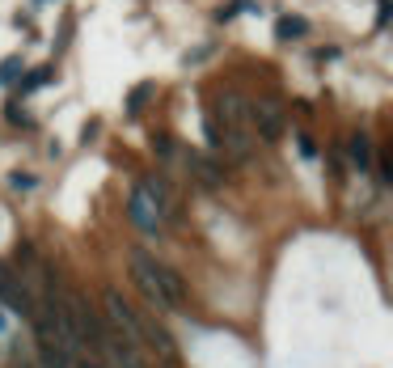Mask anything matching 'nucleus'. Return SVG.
I'll list each match as a JSON object with an SVG mask.
<instances>
[{"instance_id":"nucleus-1","label":"nucleus","mask_w":393,"mask_h":368,"mask_svg":"<svg viewBox=\"0 0 393 368\" xmlns=\"http://www.w3.org/2000/svg\"><path fill=\"white\" fill-rule=\"evenodd\" d=\"M131 280L140 284V292L149 297V305H157V309H186V284H182V275L174 271V267H165V262H157L149 250H136L131 254Z\"/></svg>"},{"instance_id":"nucleus-2","label":"nucleus","mask_w":393,"mask_h":368,"mask_svg":"<svg viewBox=\"0 0 393 368\" xmlns=\"http://www.w3.org/2000/svg\"><path fill=\"white\" fill-rule=\"evenodd\" d=\"M102 305H106V317H110L114 343H127V347H136V343H140V313L131 309V301L123 297V292L106 288V292H102Z\"/></svg>"},{"instance_id":"nucleus-3","label":"nucleus","mask_w":393,"mask_h":368,"mask_svg":"<svg viewBox=\"0 0 393 368\" xmlns=\"http://www.w3.org/2000/svg\"><path fill=\"white\" fill-rule=\"evenodd\" d=\"M245 119H250V132L266 144H275L283 140V127H288V119L283 110L271 102V97H258V102H245Z\"/></svg>"},{"instance_id":"nucleus-4","label":"nucleus","mask_w":393,"mask_h":368,"mask_svg":"<svg viewBox=\"0 0 393 368\" xmlns=\"http://www.w3.org/2000/svg\"><path fill=\"white\" fill-rule=\"evenodd\" d=\"M127 216H131V225H136L140 233H149V237H157V233H161V225H165V216L157 212V204L149 199V191H144V186H136V191H131V199H127Z\"/></svg>"},{"instance_id":"nucleus-5","label":"nucleus","mask_w":393,"mask_h":368,"mask_svg":"<svg viewBox=\"0 0 393 368\" xmlns=\"http://www.w3.org/2000/svg\"><path fill=\"white\" fill-rule=\"evenodd\" d=\"M182 161H186V169H190V178L199 182L203 191L225 186V165H220L216 157H207V153H199V149H186V153H182Z\"/></svg>"},{"instance_id":"nucleus-6","label":"nucleus","mask_w":393,"mask_h":368,"mask_svg":"<svg viewBox=\"0 0 393 368\" xmlns=\"http://www.w3.org/2000/svg\"><path fill=\"white\" fill-rule=\"evenodd\" d=\"M140 339L157 352V360H161L165 368H178V343H174V334H169L161 322H149V317H140Z\"/></svg>"},{"instance_id":"nucleus-7","label":"nucleus","mask_w":393,"mask_h":368,"mask_svg":"<svg viewBox=\"0 0 393 368\" xmlns=\"http://www.w3.org/2000/svg\"><path fill=\"white\" fill-rule=\"evenodd\" d=\"M140 186H144V191H149V199L157 204V212H161L165 220H169V216H174V212H178V199H174V186H169L165 178H157V174H153V178H144Z\"/></svg>"},{"instance_id":"nucleus-8","label":"nucleus","mask_w":393,"mask_h":368,"mask_svg":"<svg viewBox=\"0 0 393 368\" xmlns=\"http://www.w3.org/2000/svg\"><path fill=\"white\" fill-rule=\"evenodd\" d=\"M305 34H309V21H305V17H296V13H288V17H279V21H275V38H283V42L305 38Z\"/></svg>"},{"instance_id":"nucleus-9","label":"nucleus","mask_w":393,"mask_h":368,"mask_svg":"<svg viewBox=\"0 0 393 368\" xmlns=\"http://www.w3.org/2000/svg\"><path fill=\"white\" fill-rule=\"evenodd\" d=\"M351 165L359 169V174H364L368 165H372V140H368L364 132H355V136H351Z\"/></svg>"},{"instance_id":"nucleus-10","label":"nucleus","mask_w":393,"mask_h":368,"mask_svg":"<svg viewBox=\"0 0 393 368\" xmlns=\"http://www.w3.org/2000/svg\"><path fill=\"white\" fill-rule=\"evenodd\" d=\"M153 89H157L153 81L136 85V89H131V97H127V114H140V110H144V102H149V97H153Z\"/></svg>"},{"instance_id":"nucleus-11","label":"nucleus","mask_w":393,"mask_h":368,"mask_svg":"<svg viewBox=\"0 0 393 368\" xmlns=\"http://www.w3.org/2000/svg\"><path fill=\"white\" fill-rule=\"evenodd\" d=\"M51 77H55V72H51V68H34V72H30V77H26V81H21V93H34L38 85H47V81H51Z\"/></svg>"},{"instance_id":"nucleus-12","label":"nucleus","mask_w":393,"mask_h":368,"mask_svg":"<svg viewBox=\"0 0 393 368\" xmlns=\"http://www.w3.org/2000/svg\"><path fill=\"white\" fill-rule=\"evenodd\" d=\"M17 77H21V60H17V56H9L5 64H0V85H13Z\"/></svg>"},{"instance_id":"nucleus-13","label":"nucleus","mask_w":393,"mask_h":368,"mask_svg":"<svg viewBox=\"0 0 393 368\" xmlns=\"http://www.w3.org/2000/svg\"><path fill=\"white\" fill-rule=\"evenodd\" d=\"M72 368H106L97 356H89V352H81V356H72Z\"/></svg>"},{"instance_id":"nucleus-14","label":"nucleus","mask_w":393,"mask_h":368,"mask_svg":"<svg viewBox=\"0 0 393 368\" xmlns=\"http://www.w3.org/2000/svg\"><path fill=\"white\" fill-rule=\"evenodd\" d=\"M153 149L161 153V157H174L178 149H174V140H169V136H153Z\"/></svg>"},{"instance_id":"nucleus-15","label":"nucleus","mask_w":393,"mask_h":368,"mask_svg":"<svg viewBox=\"0 0 393 368\" xmlns=\"http://www.w3.org/2000/svg\"><path fill=\"white\" fill-rule=\"evenodd\" d=\"M296 144H301V157H317V144H313V136H296Z\"/></svg>"},{"instance_id":"nucleus-16","label":"nucleus","mask_w":393,"mask_h":368,"mask_svg":"<svg viewBox=\"0 0 393 368\" xmlns=\"http://www.w3.org/2000/svg\"><path fill=\"white\" fill-rule=\"evenodd\" d=\"M9 182H13L17 191H34V174H13Z\"/></svg>"},{"instance_id":"nucleus-17","label":"nucleus","mask_w":393,"mask_h":368,"mask_svg":"<svg viewBox=\"0 0 393 368\" xmlns=\"http://www.w3.org/2000/svg\"><path fill=\"white\" fill-rule=\"evenodd\" d=\"M389 21V0H381V9H377V26H385Z\"/></svg>"},{"instance_id":"nucleus-18","label":"nucleus","mask_w":393,"mask_h":368,"mask_svg":"<svg viewBox=\"0 0 393 368\" xmlns=\"http://www.w3.org/2000/svg\"><path fill=\"white\" fill-rule=\"evenodd\" d=\"M9 123H26V110H17V102L9 106Z\"/></svg>"},{"instance_id":"nucleus-19","label":"nucleus","mask_w":393,"mask_h":368,"mask_svg":"<svg viewBox=\"0 0 393 368\" xmlns=\"http://www.w3.org/2000/svg\"><path fill=\"white\" fill-rule=\"evenodd\" d=\"M0 334H5V317H0Z\"/></svg>"},{"instance_id":"nucleus-20","label":"nucleus","mask_w":393,"mask_h":368,"mask_svg":"<svg viewBox=\"0 0 393 368\" xmlns=\"http://www.w3.org/2000/svg\"><path fill=\"white\" fill-rule=\"evenodd\" d=\"M157 368H165V364H157Z\"/></svg>"}]
</instances>
